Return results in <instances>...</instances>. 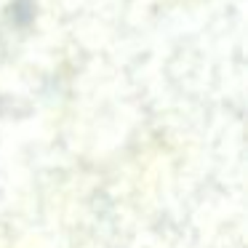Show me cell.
<instances>
[{
    "label": "cell",
    "mask_w": 248,
    "mask_h": 248,
    "mask_svg": "<svg viewBox=\"0 0 248 248\" xmlns=\"http://www.w3.org/2000/svg\"><path fill=\"white\" fill-rule=\"evenodd\" d=\"M8 14H11V22L16 27H27L35 19V0H14Z\"/></svg>",
    "instance_id": "6da1fadb"
}]
</instances>
